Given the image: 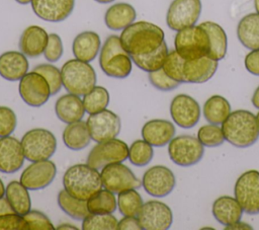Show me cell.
<instances>
[{
  "instance_id": "8",
  "label": "cell",
  "mask_w": 259,
  "mask_h": 230,
  "mask_svg": "<svg viewBox=\"0 0 259 230\" xmlns=\"http://www.w3.org/2000/svg\"><path fill=\"white\" fill-rule=\"evenodd\" d=\"M204 146L190 135L174 137L168 143V154L173 163L188 167L198 163L204 154Z\"/></svg>"
},
{
  "instance_id": "1",
  "label": "cell",
  "mask_w": 259,
  "mask_h": 230,
  "mask_svg": "<svg viewBox=\"0 0 259 230\" xmlns=\"http://www.w3.org/2000/svg\"><path fill=\"white\" fill-rule=\"evenodd\" d=\"M119 39L130 56H141L156 51L165 42V34L152 22L137 21L123 28Z\"/></svg>"
},
{
  "instance_id": "41",
  "label": "cell",
  "mask_w": 259,
  "mask_h": 230,
  "mask_svg": "<svg viewBox=\"0 0 259 230\" xmlns=\"http://www.w3.org/2000/svg\"><path fill=\"white\" fill-rule=\"evenodd\" d=\"M197 139L205 147H218L225 142L222 127L214 124L200 127L197 132Z\"/></svg>"
},
{
  "instance_id": "49",
  "label": "cell",
  "mask_w": 259,
  "mask_h": 230,
  "mask_svg": "<svg viewBox=\"0 0 259 230\" xmlns=\"http://www.w3.org/2000/svg\"><path fill=\"white\" fill-rule=\"evenodd\" d=\"M246 70L255 75L259 76V49L251 50L245 57L244 60Z\"/></svg>"
},
{
  "instance_id": "26",
  "label": "cell",
  "mask_w": 259,
  "mask_h": 230,
  "mask_svg": "<svg viewBox=\"0 0 259 230\" xmlns=\"http://www.w3.org/2000/svg\"><path fill=\"white\" fill-rule=\"evenodd\" d=\"M55 112L60 121L66 124H71L81 121L86 111L79 95L67 93L57 99L55 103Z\"/></svg>"
},
{
  "instance_id": "24",
  "label": "cell",
  "mask_w": 259,
  "mask_h": 230,
  "mask_svg": "<svg viewBox=\"0 0 259 230\" xmlns=\"http://www.w3.org/2000/svg\"><path fill=\"white\" fill-rule=\"evenodd\" d=\"M28 68V60L21 52L8 51L0 55V76L8 81H19Z\"/></svg>"
},
{
  "instance_id": "31",
  "label": "cell",
  "mask_w": 259,
  "mask_h": 230,
  "mask_svg": "<svg viewBox=\"0 0 259 230\" xmlns=\"http://www.w3.org/2000/svg\"><path fill=\"white\" fill-rule=\"evenodd\" d=\"M62 139L65 146L74 151L86 148L92 140L87 125L83 121L67 124L63 131Z\"/></svg>"
},
{
  "instance_id": "23",
  "label": "cell",
  "mask_w": 259,
  "mask_h": 230,
  "mask_svg": "<svg viewBox=\"0 0 259 230\" xmlns=\"http://www.w3.org/2000/svg\"><path fill=\"white\" fill-rule=\"evenodd\" d=\"M49 33L38 25H29L21 33L19 50L28 58H37L44 55L48 45Z\"/></svg>"
},
{
  "instance_id": "17",
  "label": "cell",
  "mask_w": 259,
  "mask_h": 230,
  "mask_svg": "<svg viewBox=\"0 0 259 230\" xmlns=\"http://www.w3.org/2000/svg\"><path fill=\"white\" fill-rule=\"evenodd\" d=\"M56 174L57 166L50 159L34 161L21 172L19 181L29 190H37L49 186Z\"/></svg>"
},
{
  "instance_id": "11",
  "label": "cell",
  "mask_w": 259,
  "mask_h": 230,
  "mask_svg": "<svg viewBox=\"0 0 259 230\" xmlns=\"http://www.w3.org/2000/svg\"><path fill=\"white\" fill-rule=\"evenodd\" d=\"M201 8L200 0H173L167 10L166 23L175 31L195 25Z\"/></svg>"
},
{
  "instance_id": "32",
  "label": "cell",
  "mask_w": 259,
  "mask_h": 230,
  "mask_svg": "<svg viewBox=\"0 0 259 230\" xmlns=\"http://www.w3.org/2000/svg\"><path fill=\"white\" fill-rule=\"evenodd\" d=\"M20 181L12 180L6 185L5 197L15 213L23 216L31 210V201L28 193Z\"/></svg>"
},
{
  "instance_id": "43",
  "label": "cell",
  "mask_w": 259,
  "mask_h": 230,
  "mask_svg": "<svg viewBox=\"0 0 259 230\" xmlns=\"http://www.w3.org/2000/svg\"><path fill=\"white\" fill-rule=\"evenodd\" d=\"M33 71L41 74L46 78L50 85L52 95H56L63 87L61 70L56 66L52 64H39L33 68Z\"/></svg>"
},
{
  "instance_id": "51",
  "label": "cell",
  "mask_w": 259,
  "mask_h": 230,
  "mask_svg": "<svg viewBox=\"0 0 259 230\" xmlns=\"http://www.w3.org/2000/svg\"><path fill=\"white\" fill-rule=\"evenodd\" d=\"M12 213H15V212L12 209V207L9 204L6 197L0 198V216L6 215V214H12Z\"/></svg>"
},
{
  "instance_id": "38",
  "label": "cell",
  "mask_w": 259,
  "mask_h": 230,
  "mask_svg": "<svg viewBox=\"0 0 259 230\" xmlns=\"http://www.w3.org/2000/svg\"><path fill=\"white\" fill-rule=\"evenodd\" d=\"M143 204V198L136 188L117 194V209L122 216H138Z\"/></svg>"
},
{
  "instance_id": "44",
  "label": "cell",
  "mask_w": 259,
  "mask_h": 230,
  "mask_svg": "<svg viewBox=\"0 0 259 230\" xmlns=\"http://www.w3.org/2000/svg\"><path fill=\"white\" fill-rule=\"evenodd\" d=\"M25 220V230H53L55 229L49 217L36 210H30L23 215Z\"/></svg>"
},
{
  "instance_id": "55",
  "label": "cell",
  "mask_w": 259,
  "mask_h": 230,
  "mask_svg": "<svg viewBox=\"0 0 259 230\" xmlns=\"http://www.w3.org/2000/svg\"><path fill=\"white\" fill-rule=\"evenodd\" d=\"M5 190H6V187L4 186V183H3V181L0 178V198L5 196Z\"/></svg>"
},
{
  "instance_id": "45",
  "label": "cell",
  "mask_w": 259,
  "mask_h": 230,
  "mask_svg": "<svg viewBox=\"0 0 259 230\" xmlns=\"http://www.w3.org/2000/svg\"><path fill=\"white\" fill-rule=\"evenodd\" d=\"M149 81L150 83L159 90L162 91H170L173 90L175 88H177L181 83L178 81H175L174 79H172L171 77H169L165 71L163 70V68L157 70V71H153L150 72L148 75Z\"/></svg>"
},
{
  "instance_id": "9",
  "label": "cell",
  "mask_w": 259,
  "mask_h": 230,
  "mask_svg": "<svg viewBox=\"0 0 259 230\" xmlns=\"http://www.w3.org/2000/svg\"><path fill=\"white\" fill-rule=\"evenodd\" d=\"M127 145L116 138L98 142L89 152L86 163L93 168L102 169L104 166L113 163H120L127 159Z\"/></svg>"
},
{
  "instance_id": "33",
  "label": "cell",
  "mask_w": 259,
  "mask_h": 230,
  "mask_svg": "<svg viewBox=\"0 0 259 230\" xmlns=\"http://www.w3.org/2000/svg\"><path fill=\"white\" fill-rule=\"evenodd\" d=\"M203 117L209 124L220 125L231 113V104L222 95L210 96L203 104Z\"/></svg>"
},
{
  "instance_id": "13",
  "label": "cell",
  "mask_w": 259,
  "mask_h": 230,
  "mask_svg": "<svg viewBox=\"0 0 259 230\" xmlns=\"http://www.w3.org/2000/svg\"><path fill=\"white\" fill-rule=\"evenodd\" d=\"M18 91L21 99L32 107L44 105L52 95L50 85L46 78L33 70L27 72L19 80Z\"/></svg>"
},
{
  "instance_id": "40",
  "label": "cell",
  "mask_w": 259,
  "mask_h": 230,
  "mask_svg": "<svg viewBox=\"0 0 259 230\" xmlns=\"http://www.w3.org/2000/svg\"><path fill=\"white\" fill-rule=\"evenodd\" d=\"M118 221L112 214H88L82 220L83 230H116Z\"/></svg>"
},
{
  "instance_id": "4",
  "label": "cell",
  "mask_w": 259,
  "mask_h": 230,
  "mask_svg": "<svg viewBox=\"0 0 259 230\" xmlns=\"http://www.w3.org/2000/svg\"><path fill=\"white\" fill-rule=\"evenodd\" d=\"M99 66L102 72L111 78L123 79L133 69V60L123 49L119 36L109 35L99 52Z\"/></svg>"
},
{
  "instance_id": "53",
  "label": "cell",
  "mask_w": 259,
  "mask_h": 230,
  "mask_svg": "<svg viewBox=\"0 0 259 230\" xmlns=\"http://www.w3.org/2000/svg\"><path fill=\"white\" fill-rule=\"evenodd\" d=\"M252 103L256 108L259 109V86L255 89V91L252 95Z\"/></svg>"
},
{
  "instance_id": "12",
  "label": "cell",
  "mask_w": 259,
  "mask_h": 230,
  "mask_svg": "<svg viewBox=\"0 0 259 230\" xmlns=\"http://www.w3.org/2000/svg\"><path fill=\"white\" fill-rule=\"evenodd\" d=\"M100 175L103 187L113 194H119L132 188L138 189L142 186V180L122 162L104 166L101 169Z\"/></svg>"
},
{
  "instance_id": "16",
  "label": "cell",
  "mask_w": 259,
  "mask_h": 230,
  "mask_svg": "<svg viewBox=\"0 0 259 230\" xmlns=\"http://www.w3.org/2000/svg\"><path fill=\"white\" fill-rule=\"evenodd\" d=\"M176 179L172 170L163 165H155L147 169L142 178V186L152 197L163 198L175 187Z\"/></svg>"
},
{
  "instance_id": "46",
  "label": "cell",
  "mask_w": 259,
  "mask_h": 230,
  "mask_svg": "<svg viewBox=\"0 0 259 230\" xmlns=\"http://www.w3.org/2000/svg\"><path fill=\"white\" fill-rule=\"evenodd\" d=\"M17 125L15 112L8 106H0V138L10 136Z\"/></svg>"
},
{
  "instance_id": "37",
  "label": "cell",
  "mask_w": 259,
  "mask_h": 230,
  "mask_svg": "<svg viewBox=\"0 0 259 230\" xmlns=\"http://www.w3.org/2000/svg\"><path fill=\"white\" fill-rule=\"evenodd\" d=\"M82 101L85 111L92 114L106 109L110 101V95L105 87L95 85L90 91L83 95Z\"/></svg>"
},
{
  "instance_id": "7",
  "label": "cell",
  "mask_w": 259,
  "mask_h": 230,
  "mask_svg": "<svg viewBox=\"0 0 259 230\" xmlns=\"http://www.w3.org/2000/svg\"><path fill=\"white\" fill-rule=\"evenodd\" d=\"M20 142L25 159L30 162L48 160L55 154L57 149L55 135L42 128H34L27 131Z\"/></svg>"
},
{
  "instance_id": "48",
  "label": "cell",
  "mask_w": 259,
  "mask_h": 230,
  "mask_svg": "<svg viewBox=\"0 0 259 230\" xmlns=\"http://www.w3.org/2000/svg\"><path fill=\"white\" fill-rule=\"evenodd\" d=\"M0 230H25V220L17 213L1 215Z\"/></svg>"
},
{
  "instance_id": "20",
  "label": "cell",
  "mask_w": 259,
  "mask_h": 230,
  "mask_svg": "<svg viewBox=\"0 0 259 230\" xmlns=\"http://www.w3.org/2000/svg\"><path fill=\"white\" fill-rule=\"evenodd\" d=\"M24 160L21 142L11 136L0 138V172L14 173L22 167Z\"/></svg>"
},
{
  "instance_id": "50",
  "label": "cell",
  "mask_w": 259,
  "mask_h": 230,
  "mask_svg": "<svg viewBox=\"0 0 259 230\" xmlns=\"http://www.w3.org/2000/svg\"><path fill=\"white\" fill-rule=\"evenodd\" d=\"M118 230H141L139 219L137 216H123V218L118 221Z\"/></svg>"
},
{
  "instance_id": "58",
  "label": "cell",
  "mask_w": 259,
  "mask_h": 230,
  "mask_svg": "<svg viewBox=\"0 0 259 230\" xmlns=\"http://www.w3.org/2000/svg\"><path fill=\"white\" fill-rule=\"evenodd\" d=\"M254 7L257 13H259V0H254Z\"/></svg>"
},
{
  "instance_id": "57",
  "label": "cell",
  "mask_w": 259,
  "mask_h": 230,
  "mask_svg": "<svg viewBox=\"0 0 259 230\" xmlns=\"http://www.w3.org/2000/svg\"><path fill=\"white\" fill-rule=\"evenodd\" d=\"M94 1H96V2H98V3H101V4H107V3L113 2L114 0H94Z\"/></svg>"
},
{
  "instance_id": "22",
  "label": "cell",
  "mask_w": 259,
  "mask_h": 230,
  "mask_svg": "<svg viewBox=\"0 0 259 230\" xmlns=\"http://www.w3.org/2000/svg\"><path fill=\"white\" fill-rule=\"evenodd\" d=\"M174 125L167 120H150L142 128V137L145 141L154 147H163L167 145L175 136Z\"/></svg>"
},
{
  "instance_id": "25",
  "label": "cell",
  "mask_w": 259,
  "mask_h": 230,
  "mask_svg": "<svg viewBox=\"0 0 259 230\" xmlns=\"http://www.w3.org/2000/svg\"><path fill=\"white\" fill-rule=\"evenodd\" d=\"M101 49V41L98 33L92 30L82 31L77 34L73 41L72 51L76 59L91 62L93 61Z\"/></svg>"
},
{
  "instance_id": "18",
  "label": "cell",
  "mask_w": 259,
  "mask_h": 230,
  "mask_svg": "<svg viewBox=\"0 0 259 230\" xmlns=\"http://www.w3.org/2000/svg\"><path fill=\"white\" fill-rule=\"evenodd\" d=\"M170 114L178 127L190 129L200 119V106L190 95L178 94L174 96L170 103Z\"/></svg>"
},
{
  "instance_id": "2",
  "label": "cell",
  "mask_w": 259,
  "mask_h": 230,
  "mask_svg": "<svg viewBox=\"0 0 259 230\" xmlns=\"http://www.w3.org/2000/svg\"><path fill=\"white\" fill-rule=\"evenodd\" d=\"M225 140L238 148H247L259 138V127L256 116L245 109L231 111L222 124Z\"/></svg>"
},
{
  "instance_id": "42",
  "label": "cell",
  "mask_w": 259,
  "mask_h": 230,
  "mask_svg": "<svg viewBox=\"0 0 259 230\" xmlns=\"http://www.w3.org/2000/svg\"><path fill=\"white\" fill-rule=\"evenodd\" d=\"M186 59L180 56L176 50L170 51L167 55V58L163 65V70L165 73L180 83H184L183 79V65Z\"/></svg>"
},
{
  "instance_id": "47",
  "label": "cell",
  "mask_w": 259,
  "mask_h": 230,
  "mask_svg": "<svg viewBox=\"0 0 259 230\" xmlns=\"http://www.w3.org/2000/svg\"><path fill=\"white\" fill-rule=\"evenodd\" d=\"M63 52L64 48L61 36L57 33H50L48 45L44 52L45 59L50 63H55L61 59V57L63 56Z\"/></svg>"
},
{
  "instance_id": "3",
  "label": "cell",
  "mask_w": 259,
  "mask_h": 230,
  "mask_svg": "<svg viewBox=\"0 0 259 230\" xmlns=\"http://www.w3.org/2000/svg\"><path fill=\"white\" fill-rule=\"evenodd\" d=\"M64 189L71 196L87 201L102 187L101 175L98 169L79 163L69 167L63 175Z\"/></svg>"
},
{
  "instance_id": "27",
  "label": "cell",
  "mask_w": 259,
  "mask_h": 230,
  "mask_svg": "<svg viewBox=\"0 0 259 230\" xmlns=\"http://www.w3.org/2000/svg\"><path fill=\"white\" fill-rule=\"evenodd\" d=\"M211 212L220 224L228 226L240 221L244 211L236 198L222 196L213 202Z\"/></svg>"
},
{
  "instance_id": "35",
  "label": "cell",
  "mask_w": 259,
  "mask_h": 230,
  "mask_svg": "<svg viewBox=\"0 0 259 230\" xmlns=\"http://www.w3.org/2000/svg\"><path fill=\"white\" fill-rule=\"evenodd\" d=\"M57 201L61 210L75 220L82 221L89 214L87 201L79 200L71 196L64 188L59 191Z\"/></svg>"
},
{
  "instance_id": "10",
  "label": "cell",
  "mask_w": 259,
  "mask_h": 230,
  "mask_svg": "<svg viewBox=\"0 0 259 230\" xmlns=\"http://www.w3.org/2000/svg\"><path fill=\"white\" fill-rule=\"evenodd\" d=\"M234 194L245 213L259 214V171L251 169L242 173L236 180Z\"/></svg>"
},
{
  "instance_id": "36",
  "label": "cell",
  "mask_w": 259,
  "mask_h": 230,
  "mask_svg": "<svg viewBox=\"0 0 259 230\" xmlns=\"http://www.w3.org/2000/svg\"><path fill=\"white\" fill-rule=\"evenodd\" d=\"M116 208L115 194L106 188H101L87 200V209L90 214H112Z\"/></svg>"
},
{
  "instance_id": "34",
  "label": "cell",
  "mask_w": 259,
  "mask_h": 230,
  "mask_svg": "<svg viewBox=\"0 0 259 230\" xmlns=\"http://www.w3.org/2000/svg\"><path fill=\"white\" fill-rule=\"evenodd\" d=\"M169 51L166 42H164L156 51L141 56H131L133 63L145 72H153L163 68L164 62L167 58Z\"/></svg>"
},
{
  "instance_id": "28",
  "label": "cell",
  "mask_w": 259,
  "mask_h": 230,
  "mask_svg": "<svg viewBox=\"0 0 259 230\" xmlns=\"http://www.w3.org/2000/svg\"><path fill=\"white\" fill-rule=\"evenodd\" d=\"M137 17L136 9L133 5L119 2L111 5L104 14V23L110 30H122L133 22Z\"/></svg>"
},
{
  "instance_id": "54",
  "label": "cell",
  "mask_w": 259,
  "mask_h": 230,
  "mask_svg": "<svg viewBox=\"0 0 259 230\" xmlns=\"http://www.w3.org/2000/svg\"><path fill=\"white\" fill-rule=\"evenodd\" d=\"M57 229H59V230H69V229H71V230H77L78 228H77L76 226L72 225V224H61L60 226L57 227Z\"/></svg>"
},
{
  "instance_id": "59",
  "label": "cell",
  "mask_w": 259,
  "mask_h": 230,
  "mask_svg": "<svg viewBox=\"0 0 259 230\" xmlns=\"http://www.w3.org/2000/svg\"><path fill=\"white\" fill-rule=\"evenodd\" d=\"M256 119H257V123H258V127H259V111L256 114Z\"/></svg>"
},
{
  "instance_id": "30",
  "label": "cell",
  "mask_w": 259,
  "mask_h": 230,
  "mask_svg": "<svg viewBox=\"0 0 259 230\" xmlns=\"http://www.w3.org/2000/svg\"><path fill=\"white\" fill-rule=\"evenodd\" d=\"M199 25L208 34L209 51L207 56L217 61L224 59L228 50V36L224 28L212 21H204Z\"/></svg>"
},
{
  "instance_id": "52",
  "label": "cell",
  "mask_w": 259,
  "mask_h": 230,
  "mask_svg": "<svg viewBox=\"0 0 259 230\" xmlns=\"http://www.w3.org/2000/svg\"><path fill=\"white\" fill-rule=\"evenodd\" d=\"M225 229H253L252 226L246 224V223H243V222H236L234 224H231V225H228L225 227Z\"/></svg>"
},
{
  "instance_id": "56",
  "label": "cell",
  "mask_w": 259,
  "mask_h": 230,
  "mask_svg": "<svg viewBox=\"0 0 259 230\" xmlns=\"http://www.w3.org/2000/svg\"><path fill=\"white\" fill-rule=\"evenodd\" d=\"M17 3H19V4H21V5H26V4H28V3H30L31 2V0H15Z\"/></svg>"
},
{
  "instance_id": "6",
  "label": "cell",
  "mask_w": 259,
  "mask_h": 230,
  "mask_svg": "<svg viewBox=\"0 0 259 230\" xmlns=\"http://www.w3.org/2000/svg\"><path fill=\"white\" fill-rule=\"evenodd\" d=\"M176 52L186 60L208 55V34L200 25H192L177 31L174 39Z\"/></svg>"
},
{
  "instance_id": "5",
  "label": "cell",
  "mask_w": 259,
  "mask_h": 230,
  "mask_svg": "<svg viewBox=\"0 0 259 230\" xmlns=\"http://www.w3.org/2000/svg\"><path fill=\"white\" fill-rule=\"evenodd\" d=\"M63 87L76 95H84L96 85L94 68L85 61L72 59L67 61L61 69Z\"/></svg>"
},
{
  "instance_id": "39",
  "label": "cell",
  "mask_w": 259,
  "mask_h": 230,
  "mask_svg": "<svg viewBox=\"0 0 259 230\" xmlns=\"http://www.w3.org/2000/svg\"><path fill=\"white\" fill-rule=\"evenodd\" d=\"M154 156L153 146L144 139L136 140L128 147L130 162L135 166H146L148 165Z\"/></svg>"
},
{
  "instance_id": "29",
  "label": "cell",
  "mask_w": 259,
  "mask_h": 230,
  "mask_svg": "<svg viewBox=\"0 0 259 230\" xmlns=\"http://www.w3.org/2000/svg\"><path fill=\"white\" fill-rule=\"evenodd\" d=\"M237 36L246 49H259V13H249L240 19Z\"/></svg>"
},
{
  "instance_id": "15",
  "label": "cell",
  "mask_w": 259,
  "mask_h": 230,
  "mask_svg": "<svg viewBox=\"0 0 259 230\" xmlns=\"http://www.w3.org/2000/svg\"><path fill=\"white\" fill-rule=\"evenodd\" d=\"M86 125L91 139L96 143L116 138L121 128L119 117L110 109L90 114Z\"/></svg>"
},
{
  "instance_id": "14",
  "label": "cell",
  "mask_w": 259,
  "mask_h": 230,
  "mask_svg": "<svg viewBox=\"0 0 259 230\" xmlns=\"http://www.w3.org/2000/svg\"><path fill=\"white\" fill-rule=\"evenodd\" d=\"M137 217L144 230H167L173 222L170 207L156 200L144 203Z\"/></svg>"
},
{
  "instance_id": "19",
  "label": "cell",
  "mask_w": 259,
  "mask_h": 230,
  "mask_svg": "<svg viewBox=\"0 0 259 230\" xmlns=\"http://www.w3.org/2000/svg\"><path fill=\"white\" fill-rule=\"evenodd\" d=\"M30 4L38 18L49 22H61L71 15L75 0H31Z\"/></svg>"
},
{
  "instance_id": "21",
  "label": "cell",
  "mask_w": 259,
  "mask_h": 230,
  "mask_svg": "<svg viewBox=\"0 0 259 230\" xmlns=\"http://www.w3.org/2000/svg\"><path fill=\"white\" fill-rule=\"evenodd\" d=\"M218 62L207 55L198 59L185 60L183 65L184 83L200 84L208 81L217 72Z\"/></svg>"
}]
</instances>
